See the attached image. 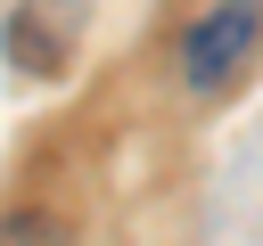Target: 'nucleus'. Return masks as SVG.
<instances>
[{
  "mask_svg": "<svg viewBox=\"0 0 263 246\" xmlns=\"http://www.w3.org/2000/svg\"><path fill=\"white\" fill-rule=\"evenodd\" d=\"M82 16H90V0H16V16H8V57H16L25 74H58V66L74 57Z\"/></svg>",
  "mask_w": 263,
  "mask_h": 246,
  "instance_id": "nucleus-2",
  "label": "nucleus"
},
{
  "mask_svg": "<svg viewBox=\"0 0 263 246\" xmlns=\"http://www.w3.org/2000/svg\"><path fill=\"white\" fill-rule=\"evenodd\" d=\"M0 246H66V221L41 205H16V213H0Z\"/></svg>",
  "mask_w": 263,
  "mask_h": 246,
  "instance_id": "nucleus-3",
  "label": "nucleus"
},
{
  "mask_svg": "<svg viewBox=\"0 0 263 246\" xmlns=\"http://www.w3.org/2000/svg\"><path fill=\"white\" fill-rule=\"evenodd\" d=\"M263 41V0H214L205 16H189L181 33V82L189 90H222Z\"/></svg>",
  "mask_w": 263,
  "mask_h": 246,
  "instance_id": "nucleus-1",
  "label": "nucleus"
}]
</instances>
